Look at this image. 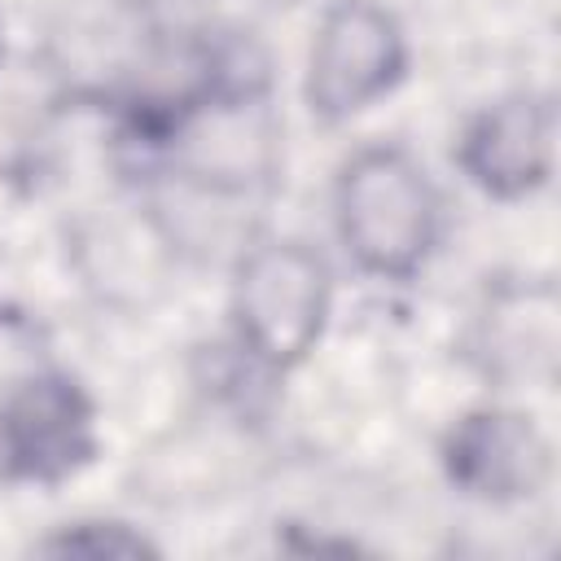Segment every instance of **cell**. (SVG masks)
<instances>
[{"label": "cell", "instance_id": "277c9868", "mask_svg": "<svg viewBox=\"0 0 561 561\" xmlns=\"http://www.w3.org/2000/svg\"><path fill=\"white\" fill-rule=\"evenodd\" d=\"M465 175L491 197H526L552 171V105L543 96H508L482 110L460 140Z\"/></svg>", "mask_w": 561, "mask_h": 561}, {"label": "cell", "instance_id": "8992f818", "mask_svg": "<svg viewBox=\"0 0 561 561\" xmlns=\"http://www.w3.org/2000/svg\"><path fill=\"white\" fill-rule=\"evenodd\" d=\"M4 451L18 473L53 482L92 451V412L66 377L26 381L4 412Z\"/></svg>", "mask_w": 561, "mask_h": 561}, {"label": "cell", "instance_id": "6da1fadb", "mask_svg": "<svg viewBox=\"0 0 561 561\" xmlns=\"http://www.w3.org/2000/svg\"><path fill=\"white\" fill-rule=\"evenodd\" d=\"M337 228L373 276H412L438 237V193L403 149H364L337 180Z\"/></svg>", "mask_w": 561, "mask_h": 561}, {"label": "cell", "instance_id": "7a4b0ae2", "mask_svg": "<svg viewBox=\"0 0 561 561\" xmlns=\"http://www.w3.org/2000/svg\"><path fill=\"white\" fill-rule=\"evenodd\" d=\"M329 316V272L294 241L259 245L237 276V324L245 346L272 364L294 368L320 337Z\"/></svg>", "mask_w": 561, "mask_h": 561}, {"label": "cell", "instance_id": "3957f363", "mask_svg": "<svg viewBox=\"0 0 561 561\" xmlns=\"http://www.w3.org/2000/svg\"><path fill=\"white\" fill-rule=\"evenodd\" d=\"M403 75V35L399 22L373 0H342L320 22L311 70H307V105L311 114L337 123L373 105Z\"/></svg>", "mask_w": 561, "mask_h": 561}, {"label": "cell", "instance_id": "52a82bcc", "mask_svg": "<svg viewBox=\"0 0 561 561\" xmlns=\"http://www.w3.org/2000/svg\"><path fill=\"white\" fill-rule=\"evenodd\" d=\"M48 552H92V557H140V552H153L140 535H131L127 526H114V522H105V526H75V530H66V535H57V539H48L44 543Z\"/></svg>", "mask_w": 561, "mask_h": 561}, {"label": "cell", "instance_id": "5b68a950", "mask_svg": "<svg viewBox=\"0 0 561 561\" xmlns=\"http://www.w3.org/2000/svg\"><path fill=\"white\" fill-rule=\"evenodd\" d=\"M447 469L469 495L526 500L548 482L552 447L522 412H478L456 425Z\"/></svg>", "mask_w": 561, "mask_h": 561}]
</instances>
